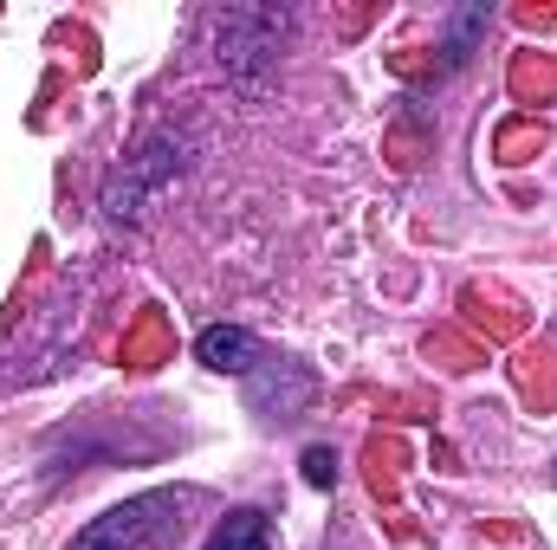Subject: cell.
<instances>
[{"label": "cell", "mask_w": 557, "mask_h": 550, "mask_svg": "<svg viewBox=\"0 0 557 550\" xmlns=\"http://www.w3.org/2000/svg\"><path fill=\"white\" fill-rule=\"evenodd\" d=\"M162 512H169V499H162V492L131 499V505H117V512L91 518V525H85V532H78L65 550H149V545H156V532L169 525Z\"/></svg>", "instance_id": "obj_1"}, {"label": "cell", "mask_w": 557, "mask_h": 550, "mask_svg": "<svg viewBox=\"0 0 557 550\" xmlns=\"http://www.w3.org/2000/svg\"><path fill=\"white\" fill-rule=\"evenodd\" d=\"M201 550H273V532H267V512H253V505H240V512H227L214 532H208V545Z\"/></svg>", "instance_id": "obj_3"}, {"label": "cell", "mask_w": 557, "mask_h": 550, "mask_svg": "<svg viewBox=\"0 0 557 550\" xmlns=\"http://www.w3.org/2000/svg\"><path fill=\"white\" fill-rule=\"evenodd\" d=\"M305 479H311V486H331V479H337V460H331L324 447H311V453H305Z\"/></svg>", "instance_id": "obj_4"}, {"label": "cell", "mask_w": 557, "mask_h": 550, "mask_svg": "<svg viewBox=\"0 0 557 550\" xmlns=\"http://www.w3.org/2000/svg\"><path fill=\"white\" fill-rule=\"evenodd\" d=\"M195 357H201L208 370H221V376H247L253 357H260V343H253L240 324H208V330L195 337Z\"/></svg>", "instance_id": "obj_2"}]
</instances>
